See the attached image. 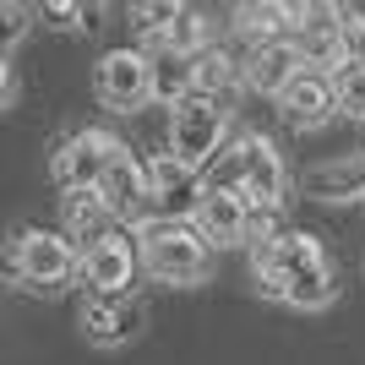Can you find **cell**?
Returning a JSON list of instances; mask_svg holds the SVG:
<instances>
[{
    "mask_svg": "<svg viewBox=\"0 0 365 365\" xmlns=\"http://www.w3.org/2000/svg\"><path fill=\"white\" fill-rule=\"evenodd\" d=\"M235 82H245V66H235L224 49H202L197 61H191V93H202V98H218Z\"/></svg>",
    "mask_w": 365,
    "mask_h": 365,
    "instance_id": "obj_18",
    "label": "cell"
},
{
    "mask_svg": "<svg viewBox=\"0 0 365 365\" xmlns=\"http://www.w3.org/2000/svg\"><path fill=\"white\" fill-rule=\"evenodd\" d=\"M120 153H125V142H115L109 131H76V137L61 142V153H55V180H61L66 191L104 185V175L115 169Z\"/></svg>",
    "mask_w": 365,
    "mask_h": 365,
    "instance_id": "obj_6",
    "label": "cell"
},
{
    "mask_svg": "<svg viewBox=\"0 0 365 365\" xmlns=\"http://www.w3.org/2000/svg\"><path fill=\"white\" fill-rule=\"evenodd\" d=\"M131 267H137V257H131V245L120 235L93 240L88 257H82V278L93 284V294H125L131 289Z\"/></svg>",
    "mask_w": 365,
    "mask_h": 365,
    "instance_id": "obj_11",
    "label": "cell"
},
{
    "mask_svg": "<svg viewBox=\"0 0 365 365\" xmlns=\"http://www.w3.org/2000/svg\"><path fill=\"white\" fill-rule=\"evenodd\" d=\"M38 16H44L49 28H82V22L93 28V16H98V6H71V0H44V6H38Z\"/></svg>",
    "mask_w": 365,
    "mask_h": 365,
    "instance_id": "obj_23",
    "label": "cell"
},
{
    "mask_svg": "<svg viewBox=\"0 0 365 365\" xmlns=\"http://www.w3.org/2000/svg\"><path fill=\"white\" fill-rule=\"evenodd\" d=\"M338 294V273H333V262H322V267H305V273L284 278V300L300 305V311H317V305H327Z\"/></svg>",
    "mask_w": 365,
    "mask_h": 365,
    "instance_id": "obj_20",
    "label": "cell"
},
{
    "mask_svg": "<svg viewBox=\"0 0 365 365\" xmlns=\"http://www.w3.org/2000/svg\"><path fill=\"white\" fill-rule=\"evenodd\" d=\"M235 28H240L257 49L284 44L278 33L289 28V6H278V0H251V6H240V11H235Z\"/></svg>",
    "mask_w": 365,
    "mask_h": 365,
    "instance_id": "obj_17",
    "label": "cell"
},
{
    "mask_svg": "<svg viewBox=\"0 0 365 365\" xmlns=\"http://www.w3.org/2000/svg\"><path fill=\"white\" fill-rule=\"evenodd\" d=\"M224 142V109L218 98L185 93L180 104H169V158H180L185 169H202Z\"/></svg>",
    "mask_w": 365,
    "mask_h": 365,
    "instance_id": "obj_3",
    "label": "cell"
},
{
    "mask_svg": "<svg viewBox=\"0 0 365 365\" xmlns=\"http://www.w3.org/2000/svg\"><path fill=\"white\" fill-rule=\"evenodd\" d=\"M207 185L240 191L245 202H284V158H278V148L267 137H245L218 158Z\"/></svg>",
    "mask_w": 365,
    "mask_h": 365,
    "instance_id": "obj_2",
    "label": "cell"
},
{
    "mask_svg": "<svg viewBox=\"0 0 365 365\" xmlns=\"http://www.w3.org/2000/svg\"><path fill=\"white\" fill-rule=\"evenodd\" d=\"M148 44L158 49V55H169V61H197L202 49H207V22H202L197 11H180L169 28H158V33H148Z\"/></svg>",
    "mask_w": 365,
    "mask_h": 365,
    "instance_id": "obj_16",
    "label": "cell"
},
{
    "mask_svg": "<svg viewBox=\"0 0 365 365\" xmlns=\"http://www.w3.org/2000/svg\"><path fill=\"white\" fill-rule=\"evenodd\" d=\"M327 251H322L317 235H305V229H289V235H278L267 245H251V273H257V289L284 300V278L305 273V267H322Z\"/></svg>",
    "mask_w": 365,
    "mask_h": 365,
    "instance_id": "obj_5",
    "label": "cell"
},
{
    "mask_svg": "<svg viewBox=\"0 0 365 365\" xmlns=\"http://www.w3.org/2000/svg\"><path fill=\"white\" fill-rule=\"evenodd\" d=\"M142 322H148V311H142V300H131V294H93V300L82 305V327H88V338L104 344V349L137 338Z\"/></svg>",
    "mask_w": 365,
    "mask_h": 365,
    "instance_id": "obj_10",
    "label": "cell"
},
{
    "mask_svg": "<svg viewBox=\"0 0 365 365\" xmlns=\"http://www.w3.org/2000/svg\"><path fill=\"white\" fill-rule=\"evenodd\" d=\"M245 207H251V202H245L240 191L207 185V197H202V213H197L202 235H207V240H218V245H240V240H245Z\"/></svg>",
    "mask_w": 365,
    "mask_h": 365,
    "instance_id": "obj_14",
    "label": "cell"
},
{
    "mask_svg": "<svg viewBox=\"0 0 365 365\" xmlns=\"http://www.w3.org/2000/svg\"><path fill=\"white\" fill-rule=\"evenodd\" d=\"M278 109H284V120H289L294 131H317L322 120L338 115V82L327 71H300L289 88H284Z\"/></svg>",
    "mask_w": 365,
    "mask_h": 365,
    "instance_id": "obj_9",
    "label": "cell"
},
{
    "mask_svg": "<svg viewBox=\"0 0 365 365\" xmlns=\"http://www.w3.org/2000/svg\"><path fill=\"white\" fill-rule=\"evenodd\" d=\"M137 251L148 262L153 278H164V284H202L207 267H213V251H207V235L180 218H142L137 224Z\"/></svg>",
    "mask_w": 365,
    "mask_h": 365,
    "instance_id": "obj_1",
    "label": "cell"
},
{
    "mask_svg": "<svg viewBox=\"0 0 365 365\" xmlns=\"http://www.w3.org/2000/svg\"><path fill=\"white\" fill-rule=\"evenodd\" d=\"M98 191H104V202H109V213H115V218H137L142 207L153 202L148 164H137L131 153H120V158H115V169L104 175V185H98Z\"/></svg>",
    "mask_w": 365,
    "mask_h": 365,
    "instance_id": "obj_12",
    "label": "cell"
},
{
    "mask_svg": "<svg viewBox=\"0 0 365 365\" xmlns=\"http://www.w3.org/2000/svg\"><path fill=\"white\" fill-rule=\"evenodd\" d=\"M300 66H305L300 44H267V49H251V61H245V88L284 98V88L300 76Z\"/></svg>",
    "mask_w": 365,
    "mask_h": 365,
    "instance_id": "obj_13",
    "label": "cell"
},
{
    "mask_svg": "<svg viewBox=\"0 0 365 365\" xmlns=\"http://www.w3.org/2000/svg\"><path fill=\"white\" fill-rule=\"evenodd\" d=\"M333 82H338V109L365 120V66H344V71H333Z\"/></svg>",
    "mask_w": 365,
    "mask_h": 365,
    "instance_id": "obj_22",
    "label": "cell"
},
{
    "mask_svg": "<svg viewBox=\"0 0 365 365\" xmlns=\"http://www.w3.org/2000/svg\"><path fill=\"white\" fill-rule=\"evenodd\" d=\"M61 213H66V229H71V235H98V229L115 218L98 185H88V191H66V197H61ZM98 240H104V235H98Z\"/></svg>",
    "mask_w": 365,
    "mask_h": 365,
    "instance_id": "obj_19",
    "label": "cell"
},
{
    "mask_svg": "<svg viewBox=\"0 0 365 365\" xmlns=\"http://www.w3.org/2000/svg\"><path fill=\"white\" fill-rule=\"evenodd\" d=\"M76 267H82V262H76L71 240L49 235V229H16V240H11V278L16 284H28V289L44 284V289H55Z\"/></svg>",
    "mask_w": 365,
    "mask_h": 365,
    "instance_id": "obj_4",
    "label": "cell"
},
{
    "mask_svg": "<svg viewBox=\"0 0 365 365\" xmlns=\"http://www.w3.org/2000/svg\"><path fill=\"white\" fill-rule=\"evenodd\" d=\"M148 180H153V207H158V218H180L185 224L191 213H202L207 185H202L197 169H185L180 158H153Z\"/></svg>",
    "mask_w": 365,
    "mask_h": 365,
    "instance_id": "obj_8",
    "label": "cell"
},
{
    "mask_svg": "<svg viewBox=\"0 0 365 365\" xmlns=\"http://www.w3.org/2000/svg\"><path fill=\"white\" fill-rule=\"evenodd\" d=\"M273 229H278V202H251V207H245V240L251 245L278 240Z\"/></svg>",
    "mask_w": 365,
    "mask_h": 365,
    "instance_id": "obj_24",
    "label": "cell"
},
{
    "mask_svg": "<svg viewBox=\"0 0 365 365\" xmlns=\"http://www.w3.org/2000/svg\"><path fill=\"white\" fill-rule=\"evenodd\" d=\"M305 191L322 202H354L365 197V158H333V164H317L305 175Z\"/></svg>",
    "mask_w": 365,
    "mask_h": 365,
    "instance_id": "obj_15",
    "label": "cell"
},
{
    "mask_svg": "<svg viewBox=\"0 0 365 365\" xmlns=\"http://www.w3.org/2000/svg\"><path fill=\"white\" fill-rule=\"evenodd\" d=\"M22 16H28V6H0V44H16V38H22V28H28Z\"/></svg>",
    "mask_w": 365,
    "mask_h": 365,
    "instance_id": "obj_25",
    "label": "cell"
},
{
    "mask_svg": "<svg viewBox=\"0 0 365 365\" xmlns=\"http://www.w3.org/2000/svg\"><path fill=\"white\" fill-rule=\"evenodd\" d=\"M338 55H344V66H365V11H344L338 16ZM338 66V71H344Z\"/></svg>",
    "mask_w": 365,
    "mask_h": 365,
    "instance_id": "obj_21",
    "label": "cell"
},
{
    "mask_svg": "<svg viewBox=\"0 0 365 365\" xmlns=\"http://www.w3.org/2000/svg\"><path fill=\"white\" fill-rule=\"evenodd\" d=\"M93 82H98V98L109 109L131 115V109H142L153 98V61L142 49H109L98 61V71H93Z\"/></svg>",
    "mask_w": 365,
    "mask_h": 365,
    "instance_id": "obj_7",
    "label": "cell"
}]
</instances>
